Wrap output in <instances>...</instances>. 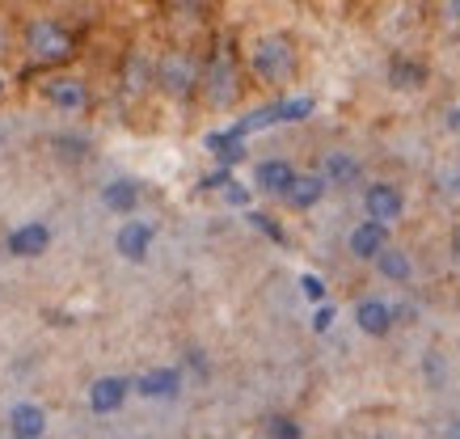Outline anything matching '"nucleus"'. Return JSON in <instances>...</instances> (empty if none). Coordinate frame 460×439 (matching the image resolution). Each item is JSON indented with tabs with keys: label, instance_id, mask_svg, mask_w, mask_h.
Wrapping results in <instances>:
<instances>
[{
	"label": "nucleus",
	"instance_id": "nucleus-1",
	"mask_svg": "<svg viewBox=\"0 0 460 439\" xmlns=\"http://www.w3.org/2000/svg\"><path fill=\"white\" fill-rule=\"evenodd\" d=\"M250 72L262 85H288L296 76V47L283 34H266L250 51Z\"/></svg>",
	"mask_w": 460,
	"mask_h": 439
},
{
	"label": "nucleus",
	"instance_id": "nucleus-2",
	"mask_svg": "<svg viewBox=\"0 0 460 439\" xmlns=\"http://www.w3.org/2000/svg\"><path fill=\"white\" fill-rule=\"evenodd\" d=\"M72 51H76V39L51 17H34L26 26V56L34 64H68Z\"/></svg>",
	"mask_w": 460,
	"mask_h": 439
},
{
	"label": "nucleus",
	"instance_id": "nucleus-3",
	"mask_svg": "<svg viewBox=\"0 0 460 439\" xmlns=\"http://www.w3.org/2000/svg\"><path fill=\"white\" fill-rule=\"evenodd\" d=\"M156 85L165 89L169 98H190L203 85V68L186 51H165L161 64H156Z\"/></svg>",
	"mask_w": 460,
	"mask_h": 439
},
{
	"label": "nucleus",
	"instance_id": "nucleus-4",
	"mask_svg": "<svg viewBox=\"0 0 460 439\" xmlns=\"http://www.w3.org/2000/svg\"><path fill=\"white\" fill-rule=\"evenodd\" d=\"M203 93H208V101L216 110H228V106L241 98V72L228 56H216L208 68H203Z\"/></svg>",
	"mask_w": 460,
	"mask_h": 439
},
{
	"label": "nucleus",
	"instance_id": "nucleus-5",
	"mask_svg": "<svg viewBox=\"0 0 460 439\" xmlns=\"http://www.w3.org/2000/svg\"><path fill=\"white\" fill-rule=\"evenodd\" d=\"M363 212H367V220L393 224V220H402V212H405V195L393 182H372L363 190Z\"/></svg>",
	"mask_w": 460,
	"mask_h": 439
},
{
	"label": "nucleus",
	"instance_id": "nucleus-6",
	"mask_svg": "<svg viewBox=\"0 0 460 439\" xmlns=\"http://www.w3.org/2000/svg\"><path fill=\"white\" fill-rule=\"evenodd\" d=\"M385 250H389V224L363 220V224L350 228V254L359 258V262H376Z\"/></svg>",
	"mask_w": 460,
	"mask_h": 439
},
{
	"label": "nucleus",
	"instance_id": "nucleus-7",
	"mask_svg": "<svg viewBox=\"0 0 460 439\" xmlns=\"http://www.w3.org/2000/svg\"><path fill=\"white\" fill-rule=\"evenodd\" d=\"M153 237H156V228L148 224V220H127V224L119 228V237H114V250H119L127 262H144L148 250H153Z\"/></svg>",
	"mask_w": 460,
	"mask_h": 439
},
{
	"label": "nucleus",
	"instance_id": "nucleus-8",
	"mask_svg": "<svg viewBox=\"0 0 460 439\" xmlns=\"http://www.w3.org/2000/svg\"><path fill=\"white\" fill-rule=\"evenodd\" d=\"M42 93H47V101L64 114H76L89 106V89H84L76 76H51V81L42 85Z\"/></svg>",
	"mask_w": 460,
	"mask_h": 439
},
{
	"label": "nucleus",
	"instance_id": "nucleus-9",
	"mask_svg": "<svg viewBox=\"0 0 460 439\" xmlns=\"http://www.w3.org/2000/svg\"><path fill=\"white\" fill-rule=\"evenodd\" d=\"M131 389H136V384H127L123 376H102V381H93V389H89V410L93 414H114L127 401Z\"/></svg>",
	"mask_w": 460,
	"mask_h": 439
},
{
	"label": "nucleus",
	"instance_id": "nucleus-10",
	"mask_svg": "<svg viewBox=\"0 0 460 439\" xmlns=\"http://www.w3.org/2000/svg\"><path fill=\"white\" fill-rule=\"evenodd\" d=\"M47 245H51V228L42 224V220H30V224L9 233V254L13 258H39Z\"/></svg>",
	"mask_w": 460,
	"mask_h": 439
},
{
	"label": "nucleus",
	"instance_id": "nucleus-11",
	"mask_svg": "<svg viewBox=\"0 0 460 439\" xmlns=\"http://www.w3.org/2000/svg\"><path fill=\"white\" fill-rule=\"evenodd\" d=\"M296 178H300V173H296L288 161H279V156H275V161H262V165L253 170V186H258L262 195H279V198L292 190Z\"/></svg>",
	"mask_w": 460,
	"mask_h": 439
},
{
	"label": "nucleus",
	"instance_id": "nucleus-12",
	"mask_svg": "<svg viewBox=\"0 0 460 439\" xmlns=\"http://www.w3.org/2000/svg\"><path fill=\"white\" fill-rule=\"evenodd\" d=\"M9 435L13 439H42L47 435V414L34 401H17L9 410Z\"/></svg>",
	"mask_w": 460,
	"mask_h": 439
},
{
	"label": "nucleus",
	"instance_id": "nucleus-13",
	"mask_svg": "<svg viewBox=\"0 0 460 439\" xmlns=\"http://www.w3.org/2000/svg\"><path fill=\"white\" fill-rule=\"evenodd\" d=\"M393 317H397V312H393L385 300H359V304H355V326H359L363 334H372V338H385V334H389Z\"/></svg>",
	"mask_w": 460,
	"mask_h": 439
},
{
	"label": "nucleus",
	"instance_id": "nucleus-14",
	"mask_svg": "<svg viewBox=\"0 0 460 439\" xmlns=\"http://www.w3.org/2000/svg\"><path fill=\"white\" fill-rule=\"evenodd\" d=\"M325 173H305V178H296L292 190L283 195V203L292 207V212H308V207H317L321 195H325Z\"/></svg>",
	"mask_w": 460,
	"mask_h": 439
},
{
	"label": "nucleus",
	"instance_id": "nucleus-15",
	"mask_svg": "<svg viewBox=\"0 0 460 439\" xmlns=\"http://www.w3.org/2000/svg\"><path fill=\"white\" fill-rule=\"evenodd\" d=\"M102 203H106V212H119V215H131L140 207V186L131 182V178H119L102 190Z\"/></svg>",
	"mask_w": 460,
	"mask_h": 439
},
{
	"label": "nucleus",
	"instance_id": "nucleus-16",
	"mask_svg": "<svg viewBox=\"0 0 460 439\" xmlns=\"http://www.w3.org/2000/svg\"><path fill=\"white\" fill-rule=\"evenodd\" d=\"M178 389H181L178 368H153V372H144L140 381H136V393L140 397H173Z\"/></svg>",
	"mask_w": 460,
	"mask_h": 439
},
{
	"label": "nucleus",
	"instance_id": "nucleus-17",
	"mask_svg": "<svg viewBox=\"0 0 460 439\" xmlns=\"http://www.w3.org/2000/svg\"><path fill=\"white\" fill-rule=\"evenodd\" d=\"M211 148V153L220 156V165H237L241 156H245V136H241L237 127H228V131H211L208 140H203Z\"/></svg>",
	"mask_w": 460,
	"mask_h": 439
},
{
	"label": "nucleus",
	"instance_id": "nucleus-18",
	"mask_svg": "<svg viewBox=\"0 0 460 439\" xmlns=\"http://www.w3.org/2000/svg\"><path fill=\"white\" fill-rule=\"evenodd\" d=\"M389 85L393 89H422V85H427V68H422L419 59L397 56L389 64Z\"/></svg>",
	"mask_w": 460,
	"mask_h": 439
},
{
	"label": "nucleus",
	"instance_id": "nucleus-19",
	"mask_svg": "<svg viewBox=\"0 0 460 439\" xmlns=\"http://www.w3.org/2000/svg\"><path fill=\"white\" fill-rule=\"evenodd\" d=\"M359 178V161L350 153H330L325 156V182L330 186H350Z\"/></svg>",
	"mask_w": 460,
	"mask_h": 439
},
{
	"label": "nucleus",
	"instance_id": "nucleus-20",
	"mask_svg": "<svg viewBox=\"0 0 460 439\" xmlns=\"http://www.w3.org/2000/svg\"><path fill=\"white\" fill-rule=\"evenodd\" d=\"M376 270L385 275V279H393V284H405V279L414 275V267H410V254H402V250H385V254L376 258Z\"/></svg>",
	"mask_w": 460,
	"mask_h": 439
},
{
	"label": "nucleus",
	"instance_id": "nucleus-21",
	"mask_svg": "<svg viewBox=\"0 0 460 439\" xmlns=\"http://www.w3.org/2000/svg\"><path fill=\"white\" fill-rule=\"evenodd\" d=\"M275 106H279V123H300L313 114V98H283Z\"/></svg>",
	"mask_w": 460,
	"mask_h": 439
},
{
	"label": "nucleus",
	"instance_id": "nucleus-22",
	"mask_svg": "<svg viewBox=\"0 0 460 439\" xmlns=\"http://www.w3.org/2000/svg\"><path fill=\"white\" fill-rule=\"evenodd\" d=\"M266 439H300V426L279 414V418H270V423H266Z\"/></svg>",
	"mask_w": 460,
	"mask_h": 439
},
{
	"label": "nucleus",
	"instance_id": "nucleus-23",
	"mask_svg": "<svg viewBox=\"0 0 460 439\" xmlns=\"http://www.w3.org/2000/svg\"><path fill=\"white\" fill-rule=\"evenodd\" d=\"M300 292H305V300H313V304L325 300V284H321L317 275H305V279H300Z\"/></svg>",
	"mask_w": 460,
	"mask_h": 439
},
{
	"label": "nucleus",
	"instance_id": "nucleus-24",
	"mask_svg": "<svg viewBox=\"0 0 460 439\" xmlns=\"http://www.w3.org/2000/svg\"><path fill=\"white\" fill-rule=\"evenodd\" d=\"M250 224H253V228H262L266 237H275V241H283V228L275 224L270 215H262V212H250Z\"/></svg>",
	"mask_w": 460,
	"mask_h": 439
},
{
	"label": "nucleus",
	"instance_id": "nucleus-25",
	"mask_svg": "<svg viewBox=\"0 0 460 439\" xmlns=\"http://www.w3.org/2000/svg\"><path fill=\"white\" fill-rule=\"evenodd\" d=\"M224 198H228L233 207H245V203H250V190H245L241 182H228V186H224Z\"/></svg>",
	"mask_w": 460,
	"mask_h": 439
},
{
	"label": "nucleus",
	"instance_id": "nucleus-26",
	"mask_svg": "<svg viewBox=\"0 0 460 439\" xmlns=\"http://www.w3.org/2000/svg\"><path fill=\"white\" fill-rule=\"evenodd\" d=\"M330 326H334V309H330V304H321V309L313 312V329H317V334H325Z\"/></svg>",
	"mask_w": 460,
	"mask_h": 439
},
{
	"label": "nucleus",
	"instance_id": "nucleus-27",
	"mask_svg": "<svg viewBox=\"0 0 460 439\" xmlns=\"http://www.w3.org/2000/svg\"><path fill=\"white\" fill-rule=\"evenodd\" d=\"M233 182V173H228V165H224V170H216V173H208V178H203V186H208V190H224V186Z\"/></svg>",
	"mask_w": 460,
	"mask_h": 439
},
{
	"label": "nucleus",
	"instance_id": "nucleus-28",
	"mask_svg": "<svg viewBox=\"0 0 460 439\" xmlns=\"http://www.w3.org/2000/svg\"><path fill=\"white\" fill-rule=\"evenodd\" d=\"M447 439H460V418H456L452 426H447Z\"/></svg>",
	"mask_w": 460,
	"mask_h": 439
},
{
	"label": "nucleus",
	"instance_id": "nucleus-29",
	"mask_svg": "<svg viewBox=\"0 0 460 439\" xmlns=\"http://www.w3.org/2000/svg\"><path fill=\"white\" fill-rule=\"evenodd\" d=\"M0 93H4V76H0Z\"/></svg>",
	"mask_w": 460,
	"mask_h": 439
}]
</instances>
